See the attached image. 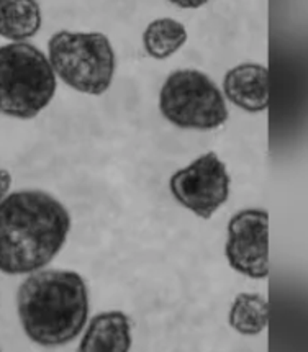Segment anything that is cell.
<instances>
[{"label":"cell","mask_w":308,"mask_h":352,"mask_svg":"<svg viewBox=\"0 0 308 352\" xmlns=\"http://www.w3.org/2000/svg\"><path fill=\"white\" fill-rule=\"evenodd\" d=\"M16 310L21 328L40 346L74 341L89 315L84 278L72 270H36L20 285Z\"/></svg>","instance_id":"7a4b0ae2"},{"label":"cell","mask_w":308,"mask_h":352,"mask_svg":"<svg viewBox=\"0 0 308 352\" xmlns=\"http://www.w3.org/2000/svg\"><path fill=\"white\" fill-rule=\"evenodd\" d=\"M56 74L36 46L14 41L0 46V113L32 120L53 100Z\"/></svg>","instance_id":"3957f363"},{"label":"cell","mask_w":308,"mask_h":352,"mask_svg":"<svg viewBox=\"0 0 308 352\" xmlns=\"http://www.w3.org/2000/svg\"><path fill=\"white\" fill-rule=\"evenodd\" d=\"M231 179L217 153H205L192 164L173 174L170 194L182 207L208 220L228 200Z\"/></svg>","instance_id":"8992f818"},{"label":"cell","mask_w":308,"mask_h":352,"mask_svg":"<svg viewBox=\"0 0 308 352\" xmlns=\"http://www.w3.org/2000/svg\"><path fill=\"white\" fill-rule=\"evenodd\" d=\"M160 110L169 123L182 130H215L228 120L221 90L207 74L195 69L169 74L160 92Z\"/></svg>","instance_id":"5b68a950"},{"label":"cell","mask_w":308,"mask_h":352,"mask_svg":"<svg viewBox=\"0 0 308 352\" xmlns=\"http://www.w3.org/2000/svg\"><path fill=\"white\" fill-rule=\"evenodd\" d=\"M187 30L174 19H157L143 33V46L154 59H166L186 45Z\"/></svg>","instance_id":"7c38bea8"},{"label":"cell","mask_w":308,"mask_h":352,"mask_svg":"<svg viewBox=\"0 0 308 352\" xmlns=\"http://www.w3.org/2000/svg\"><path fill=\"white\" fill-rule=\"evenodd\" d=\"M71 217L61 201L41 190H20L0 201V272H36L61 251Z\"/></svg>","instance_id":"6da1fadb"},{"label":"cell","mask_w":308,"mask_h":352,"mask_svg":"<svg viewBox=\"0 0 308 352\" xmlns=\"http://www.w3.org/2000/svg\"><path fill=\"white\" fill-rule=\"evenodd\" d=\"M169 2L179 8H200L208 0H169Z\"/></svg>","instance_id":"5bb4252c"},{"label":"cell","mask_w":308,"mask_h":352,"mask_svg":"<svg viewBox=\"0 0 308 352\" xmlns=\"http://www.w3.org/2000/svg\"><path fill=\"white\" fill-rule=\"evenodd\" d=\"M41 28V8L36 0H0V36L25 41Z\"/></svg>","instance_id":"30bf717a"},{"label":"cell","mask_w":308,"mask_h":352,"mask_svg":"<svg viewBox=\"0 0 308 352\" xmlns=\"http://www.w3.org/2000/svg\"><path fill=\"white\" fill-rule=\"evenodd\" d=\"M269 302L259 294H239L228 315V323L234 331L256 336L267 328Z\"/></svg>","instance_id":"8fae6325"},{"label":"cell","mask_w":308,"mask_h":352,"mask_svg":"<svg viewBox=\"0 0 308 352\" xmlns=\"http://www.w3.org/2000/svg\"><path fill=\"white\" fill-rule=\"evenodd\" d=\"M131 349V323L123 311L94 316L80 341L82 352H126Z\"/></svg>","instance_id":"9c48e42d"},{"label":"cell","mask_w":308,"mask_h":352,"mask_svg":"<svg viewBox=\"0 0 308 352\" xmlns=\"http://www.w3.org/2000/svg\"><path fill=\"white\" fill-rule=\"evenodd\" d=\"M269 74L266 66L258 63H243L225 74L223 94L238 109L248 113H259L269 105Z\"/></svg>","instance_id":"ba28073f"},{"label":"cell","mask_w":308,"mask_h":352,"mask_svg":"<svg viewBox=\"0 0 308 352\" xmlns=\"http://www.w3.org/2000/svg\"><path fill=\"white\" fill-rule=\"evenodd\" d=\"M12 186V175L8 174V170L0 167V201H2L8 195Z\"/></svg>","instance_id":"4fadbf2b"},{"label":"cell","mask_w":308,"mask_h":352,"mask_svg":"<svg viewBox=\"0 0 308 352\" xmlns=\"http://www.w3.org/2000/svg\"><path fill=\"white\" fill-rule=\"evenodd\" d=\"M225 254L236 272L250 278L269 276V213L248 208L234 214L226 228Z\"/></svg>","instance_id":"52a82bcc"},{"label":"cell","mask_w":308,"mask_h":352,"mask_svg":"<svg viewBox=\"0 0 308 352\" xmlns=\"http://www.w3.org/2000/svg\"><path fill=\"white\" fill-rule=\"evenodd\" d=\"M48 56L54 74L77 92L102 96L112 84L117 59L102 33H54Z\"/></svg>","instance_id":"277c9868"}]
</instances>
